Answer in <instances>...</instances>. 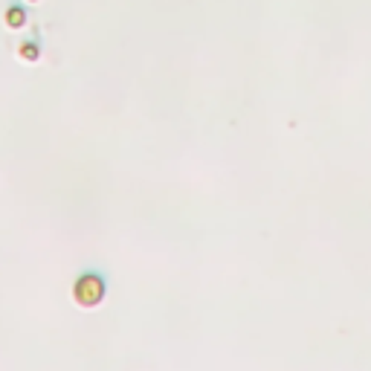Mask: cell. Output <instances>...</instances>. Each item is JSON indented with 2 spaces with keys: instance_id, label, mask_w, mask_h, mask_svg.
<instances>
[{
  "instance_id": "277c9868",
  "label": "cell",
  "mask_w": 371,
  "mask_h": 371,
  "mask_svg": "<svg viewBox=\"0 0 371 371\" xmlns=\"http://www.w3.org/2000/svg\"><path fill=\"white\" fill-rule=\"evenodd\" d=\"M30 3H38V0H30Z\"/></svg>"
},
{
  "instance_id": "3957f363",
  "label": "cell",
  "mask_w": 371,
  "mask_h": 371,
  "mask_svg": "<svg viewBox=\"0 0 371 371\" xmlns=\"http://www.w3.org/2000/svg\"><path fill=\"white\" fill-rule=\"evenodd\" d=\"M18 59L26 61V64H35L41 59V47H38V41H23V44L18 47Z\"/></svg>"
},
{
  "instance_id": "6da1fadb",
  "label": "cell",
  "mask_w": 371,
  "mask_h": 371,
  "mask_svg": "<svg viewBox=\"0 0 371 371\" xmlns=\"http://www.w3.org/2000/svg\"><path fill=\"white\" fill-rule=\"evenodd\" d=\"M73 301L78 308H99L105 296H107V282L102 273H93V270H85V273H78L76 282H73Z\"/></svg>"
},
{
  "instance_id": "7a4b0ae2",
  "label": "cell",
  "mask_w": 371,
  "mask_h": 371,
  "mask_svg": "<svg viewBox=\"0 0 371 371\" xmlns=\"http://www.w3.org/2000/svg\"><path fill=\"white\" fill-rule=\"evenodd\" d=\"M26 21H30V18H26V9L23 6H9L3 12V23L9 26V30H23Z\"/></svg>"
}]
</instances>
